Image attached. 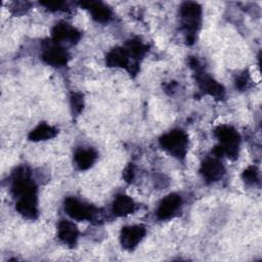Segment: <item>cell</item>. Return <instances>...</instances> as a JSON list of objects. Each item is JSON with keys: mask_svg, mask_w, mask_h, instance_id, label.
I'll list each match as a JSON object with an SVG mask.
<instances>
[{"mask_svg": "<svg viewBox=\"0 0 262 262\" xmlns=\"http://www.w3.org/2000/svg\"><path fill=\"white\" fill-rule=\"evenodd\" d=\"M195 71L198 73V82H199L202 90H204L206 93H208L216 98L223 97L224 89H223L222 85H220L218 82H216L210 76L203 74L200 70L195 69Z\"/></svg>", "mask_w": 262, "mask_h": 262, "instance_id": "obj_10", "label": "cell"}, {"mask_svg": "<svg viewBox=\"0 0 262 262\" xmlns=\"http://www.w3.org/2000/svg\"><path fill=\"white\" fill-rule=\"evenodd\" d=\"M135 210V203L133 200L125 194L116 196L113 203V212L117 216H126L133 213Z\"/></svg>", "mask_w": 262, "mask_h": 262, "instance_id": "obj_15", "label": "cell"}, {"mask_svg": "<svg viewBox=\"0 0 262 262\" xmlns=\"http://www.w3.org/2000/svg\"><path fill=\"white\" fill-rule=\"evenodd\" d=\"M215 134L220 141V146L222 147L224 154L231 160H234L238 155V146H239V135L235 129L230 126H219Z\"/></svg>", "mask_w": 262, "mask_h": 262, "instance_id": "obj_3", "label": "cell"}, {"mask_svg": "<svg viewBox=\"0 0 262 262\" xmlns=\"http://www.w3.org/2000/svg\"><path fill=\"white\" fill-rule=\"evenodd\" d=\"M16 210L27 218H36L38 214L36 188L27 190L17 195Z\"/></svg>", "mask_w": 262, "mask_h": 262, "instance_id": "obj_5", "label": "cell"}, {"mask_svg": "<svg viewBox=\"0 0 262 262\" xmlns=\"http://www.w3.org/2000/svg\"><path fill=\"white\" fill-rule=\"evenodd\" d=\"M72 105H73V108L77 113L81 111L82 105H83V101H82V96L80 94H74L72 96Z\"/></svg>", "mask_w": 262, "mask_h": 262, "instance_id": "obj_21", "label": "cell"}, {"mask_svg": "<svg viewBox=\"0 0 262 262\" xmlns=\"http://www.w3.org/2000/svg\"><path fill=\"white\" fill-rule=\"evenodd\" d=\"M126 50L130 57L132 56L133 58L137 59L145 54V52L147 51V46L145 44H143L140 40L133 39L127 43Z\"/></svg>", "mask_w": 262, "mask_h": 262, "instance_id": "obj_18", "label": "cell"}, {"mask_svg": "<svg viewBox=\"0 0 262 262\" xmlns=\"http://www.w3.org/2000/svg\"><path fill=\"white\" fill-rule=\"evenodd\" d=\"M160 143L162 147L170 155L181 159L186 154L188 138L182 130L177 129L163 135L160 139Z\"/></svg>", "mask_w": 262, "mask_h": 262, "instance_id": "obj_2", "label": "cell"}, {"mask_svg": "<svg viewBox=\"0 0 262 262\" xmlns=\"http://www.w3.org/2000/svg\"><path fill=\"white\" fill-rule=\"evenodd\" d=\"M43 60L54 67H62L67 64L69 60V54L64 48L58 45H52L46 48L42 54Z\"/></svg>", "mask_w": 262, "mask_h": 262, "instance_id": "obj_9", "label": "cell"}, {"mask_svg": "<svg viewBox=\"0 0 262 262\" xmlns=\"http://www.w3.org/2000/svg\"><path fill=\"white\" fill-rule=\"evenodd\" d=\"M52 36L55 42H70L75 43L80 38V33L68 24L61 23L53 28Z\"/></svg>", "mask_w": 262, "mask_h": 262, "instance_id": "obj_11", "label": "cell"}, {"mask_svg": "<svg viewBox=\"0 0 262 262\" xmlns=\"http://www.w3.org/2000/svg\"><path fill=\"white\" fill-rule=\"evenodd\" d=\"M56 134V129L43 123L37 126L33 131H31L29 138L34 141H39V140H46L49 138L54 137Z\"/></svg>", "mask_w": 262, "mask_h": 262, "instance_id": "obj_17", "label": "cell"}, {"mask_svg": "<svg viewBox=\"0 0 262 262\" xmlns=\"http://www.w3.org/2000/svg\"><path fill=\"white\" fill-rule=\"evenodd\" d=\"M57 234H58V238L62 243L69 246H74L78 239L79 231L73 222L69 220H61L58 223Z\"/></svg>", "mask_w": 262, "mask_h": 262, "instance_id": "obj_12", "label": "cell"}, {"mask_svg": "<svg viewBox=\"0 0 262 262\" xmlns=\"http://www.w3.org/2000/svg\"><path fill=\"white\" fill-rule=\"evenodd\" d=\"M81 5L85 6L90 10L92 17L99 23H106L112 17V10L105 4L97 1H87L82 2Z\"/></svg>", "mask_w": 262, "mask_h": 262, "instance_id": "obj_13", "label": "cell"}, {"mask_svg": "<svg viewBox=\"0 0 262 262\" xmlns=\"http://www.w3.org/2000/svg\"><path fill=\"white\" fill-rule=\"evenodd\" d=\"M236 87H238L239 89H247L250 83V78L248 74H243L241 75L237 79H236Z\"/></svg>", "mask_w": 262, "mask_h": 262, "instance_id": "obj_20", "label": "cell"}, {"mask_svg": "<svg viewBox=\"0 0 262 262\" xmlns=\"http://www.w3.org/2000/svg\"><path fill=\"white\" fill-rule=\"evenodd\" d=\"M201 173L203 174L204 178L209 181H217L224 175L225 169L220 161L216 158H208L206 159L200 169Z\"/></svg>", "mask_w": 262, "mask_h": 262, "instance_id": "obj_8", "label": "cell"}, {"mask_svg": "<svg viewBox=\"0 0 262 262\" xmlns=\"http://www.w3.org/2000/svg\"><path fill=\"white\" fill-rule=\"evenodd\" d=\"M97 158V154L93 148L81 147L75 152V162L79 169L86 170L90 168Z\"/></svg>", "mask_w": 262, "mask_h": 262, "instance_id": "obj_16", "label": "cell"}, {"mask_svg": "<svg viewBox=\"0 0 262 262\" xmlns=\"http://www.w3.org/2000/svg\"><path fill=\"white\" fill-rule=\"evenodd\" d=\"M146 230L142 225H130L122 228L121 244L127 250L135 248L145 235Z\"/></svg>", "mask_w": 262, "mask_h": 262, "instance_id": "obj_6", "label": "cell"}, {"mask_svg": "<svg viewBox=\"0 0 262 262\" xmlns=\"http://www.w3.org/2000/svg\"><path fill=\"white\" fill-rule=\"evenodd\" d=\"M64 211L71 218L79 221L91 220L95 217L97 212L93 206L81 202L76 198L66 199Z\"/></svg>", "mask_w": 262, "mask_h": 262, "instance_id": "obj_4", "label": "cell"}, {"mask_svg": "<svg viewBox=\"0 0 262 262\" xmlns=\"http://www.w3.org/2000/svg\"><path fill=\"white\" fill-rule=\"evenodd\" d=\"M243 177L247 182L254 183L258 181V172L255 167H249L247 170H245Z\"/></svg>", "mask_w": 262, "mask_h": 262, "instance_id": "obj_19", "label": "cell"}, {"mask_svg": "<svg viewBox=\"0 0 262 262\" xmlns=\"http://www.w3.org/2000/svg\"><path fill=\"white\" fill-rule=\"evenodd\" d=\"M130 56L126 48L118 47L112 49L106 54V63L110 67H120L130 70Z\"/></svg>", "mask_w": 262, "mask_h": 262, "instance_id": "obj_14", "label": "cell"}, {"mask_svg": "<svg viewBox=\"0 0 262 262\" xmlns=\"http://www.w3.org/2000/svg\"><path fill=\"white\" fill-rule=\"evenodd\" d=\"M181 206V198L177 193H170L165 196L157 210V216L160 219H168L171 218L180 208Z\"/></svg>", "mask_w": 262, "mask_h": 262, "instance_id": "obj_7", "label": "cell"}, {"mask_svg": "<svg viewBox=\"0 0 262 262\" xmlns=\"http://www.w3.org/2000/svg\"><path fill=\"white\" fill-rule=\"evenodd\" d=\"M202 9L195 2H185L180 8V17L182 28L186 34V39L192 42L194 35L201 24Z\"/></svg>", "mask_w": 262, "mask_h": 262, "instance_id": "obj_1", "label": "cell"}, {"mask_svg": "<svg viewBox=\"0 0 262 262\" xmlns=\"http://www.w3.org/2000/svg\"><path fill=\"white\" fill-rule=\"evenodd\" d=\"M133 174H134V171H133V168L131 166H129L126 170V175H125V178L127 180H130L133 178Z\"/></svg>", "mask_w": 262, "mask_h": 262, "instance_id": "obj_22", "label": "cell"}]
</instances>
